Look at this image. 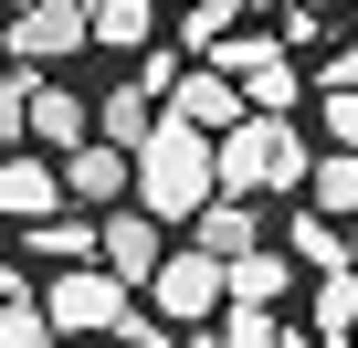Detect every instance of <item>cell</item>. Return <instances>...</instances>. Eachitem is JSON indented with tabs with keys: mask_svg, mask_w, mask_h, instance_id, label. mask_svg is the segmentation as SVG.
Listing matches in <instances>:
<instances>
[{
	"mask_svg": "<svg viewBox=\"0 0 358 348\" xmlns=\"http://www.w3.org/2000/svg\"><path fill=\"white\" fill-rule=\"evenodd\" d=\"M222 201V137H201V127H158L148 148H137V211H158V222H201Z\"/></svg>",
	"mask_w": 358,
	"mask_h": 348,
	"instance_id": "6da1fadb",
	"label": "cell"
},
{
	"mask_svg": "<svg viewBox=\"0 0 358 348\" xmlns=\"http://www.w3.org/2000/svg\"><path fill=\"white\" fill-rule=\"evenodd\" d=\"M316 180V158H306V137L285 127V116H243L232 137H222V190L232 201H253V190H306Z\"/></svg>",
	"mask_w": 358,
	"mask_h": 348,
	"instance_id": "7a4b0ae2",
	"label": "cell"
},
{
	"mask_svg": "<svg viewBox=\"0 0 358 348\" xmlns=\"http://www.w3.org/2000/svg\"><path fill=\"white\" fill-rule=\"evenodd\" d=\"M222 295H232V264L201 253V243H190V253H169V264L148 274V316H158V327H211Z\"/></svg>",
	"mask_w": 358,
	"mask_h": 348,
	"instance_id": "3957f363",
	"label": "cell"
},
{
	"mask_svg": "<svg viewBox=\"0 0 358 348\" xmlns=\"http://www.w3.org/2000/svg\"><path fill=\"white\" fill-rule=\"evenodd\" d=\"M127 295H137V285H127V274H106V264H64V274L43 285V306H53V327H64V337H116V327L137 316Z\"/></svg>",
	"mask_w": 358,
	"mask_h": 348,
	"instance_id": "277c9868",
	"label": "cell"
},
{
	"mask_svg": "<svg viewBox=\"0 0 358 348\" xmlns=\"http://www.w3.org/2000/svg\"><path fill=\"white\" fill-rule=\"evenodd\" d=\"M95 43V0H32V11H11V64L43 74V64H74Z\"/></svg>",
	"mask_w": 358,
	"mask_h": 348,
	"instance_id": "5b68a950",
	"label": "cell"
},
{
	"mask_svg": "<svg viewBox=\"0 0 358 348\" xmlns=\"http://www.w3.org/2000/svg\"><path fill=\"white\" fill-rule=\"evenodd\" d=\"M95 264H106V274H127V285H148V274L169 264L158 211H106V222H95Z\"/></svg>",
	"mask_w": 358,
	"mask_h": 348,
	"instance_id": "8992f818",
	"label": "cell"
},
{
	"mask_svg": "<svg viewBox=\"0 0 358 348\" xmlns=\"http://www.w3.org/2000/svg\"><path fill=\"white\" fill-rule=\"evenodd\" d=\"M127 190H137V158H127V148L85 137V148L64 158V201H95V211H127Z\"/></svg>",
	"mask_w": 358,
	"mask_h": 348,
	"instance_id": "52a82bcc",
	"label": "cell"
},
{
	"mask_svg": "<svg viewBox=\"0 0 358 348\" xmlns=\"http://www.w3.org/2000/svg\"><path fill=\"white\" fill-rule=\"evenodd\" d=\"M169 116H179V127H201V137H232V127H243L253 106H243V85H232V74L211 64V74H179V95H169Z\"/></svg>",
	"mask_w": 358,
	"mask_h": 348,
	"instance_id": "ba28073f",
	"label": "cell"
},
{
	"mask_svg": "<svg viewBox=\"0 0 358 348\" xmlns=\"http://www.w3.org/2000/svg\"><path fill=\"white\" fill-rule=\"evenodd\" d=\"M158 127H169V116H158V85H148V74H127V85L95 106V137H106V148H127V158H137Z\"/></svg>",
	"mask_w": 358,
	"mask_h": 348,
	"instance_id": "9c48e42d",
	"label": "cell"
},
{
	"mask_svg": "<svg viewBox=\"0 0 358 348\" xmlns=\"http://www.w3.org/2000/svg\"><path fill=\"white\" fill-rule=\"evenodd\" d=\"M53 211H64V169L0 148V222H53Z\"/></svg>",
	"mask_w": 358,
	"mask_h": 348,
	"instance_id": "30bf717a",
	"label": "cell"
},
{
	"mask_svg": "<svg viewBox=\"0 0 358 348\" xmlns=\"http://www.w3.org/2000/svg\"><path fill=\"white\" fill-rule=\"evenodd\" d=\"M32 137H43L53 158H74V148L95 137V106H85L74 85H43V95H32Z\"/></svg>",
	"mask_w": 358,
	"mask_h": 348,
	"instance_id": "8fae6325",
	"label": "cell"
},
{
	"mask_svg": "<svg viewBox=\"0 0 358 348\" xmlns=\"http://www.w3.org/2000/svg\"><path fill=\"white\" fill-rule=\"evenodd\" d=\"M190 232H201V253H222V264H243V253H253V243H264V211H253V201H232V190H222V201H211V211H201V222H190Z\"/></svg>",
	"mask_w": 358,
	"mask_h": 348,
	"instance_id": "7c38bea8",
	"label": "cell"
},
{
	"mask_svg": "<svg viewBox=\"0 0 358 348\" xmlns=\"http://www.w3.org/2000/svg\"><path fill=\"white\" fill-rule=\"evenodd\" d=\"M306 211H316V222H358V148L316 158V180H306Z\"/></svg>",
	"mask_w": 358,
	"mask_h": 348,
	"instance_id": "4fadbf2b",
	"label": "cell"
},
{
	"mask_svg": "<svg viewBox=\"0 0 358 348\" xmlns=\"http://www.w3.org/2000/svg\"><path fill=\"white\" fill-rule=\"evenodd\" d=\"M95 43L106 53H148L158 43V0H95Z\"/></svg>",
	"mask_w": 358,
	"mask_h": 348,
	"instance_id": "5bb4252c",
	"label": "cell"
},
{
	"mask_svg": "<svg viewBox=\"0 0 358 348\" xmlns=\"http://www.w3.org/2000/svg\"><path fill=\"white\" fill-rule=\"evenodd\" d=\"M285 295H295V264L285 253H243L232 264V306H285Z\"/></svg>",
	"mask_w": 358,
	"mask_h": 348,
	"instance_id": "9a60e30c",
	"label": "cell"
},
{
	"mask_svg": "<svg viewBox=\"0 0 358 348\" xmlns=\"http://www.w3.org/2000/svg\"><path fill=\"white\" fill-rule=\"evenodd\" d=\"M295 95H306V74H295V53H274V64H253V74H243V106H253V116H285Z\"/></svg>",
	"mask_w": 358,
	"mask_h": 348,
	"instance_id": "2e32d148",
	"label": "cell"
},
{
	"mask_svg": "<svg viewBox=\"0 0 358 348\" xmlns=\"http://www.w3.org/2000/svg\"><path fill=\"white\" fill-rule=\"evenodd\" d=\"M285 243H295V264H316V274H348V232H337V222L295 211V222H285Z\"/></svg>",
	"mask_w": 358,
	"mask_h": 348,
	"instance_id": "e0dca14e",
	"label": "cell"
},
{
	"mask_svg": "<svg viewBox=\"0 0 358 348\" xmlns=\"http://www.w3.org/2000/svg\"><path fill=\"white\" fill-rule=\"evenodd\" d=\"M64 327H53V306L43 295H0V348H53Z\"/></svg>",
	"mask_w": 358,
	"mask_h": 348,
	"instance_id": "ac0fdd59",
	"label": "cell"
},
{
	"mask_svg": "<svg viewBox=\"0 0 358 348\" xmlns=\"http://www.w3.org/2000/svg\"><path fill=\"white\" fill-rule=\"evenodd\" d=\"M316 337H327V348L358 337V274H327V285H316Z\"/></svg>",
	"mask_w": 358,
	"mask_h": 348,
	"instance_id": "d6986e66",
	"label": "cell"
},
{
	"mask_svg": "<svg viewBox=\"0 0 358 348\" xmlns=\"http://www.w3.org/2000/svg\"><path fill=\"white\" fill-rule=\"evenodd\" d=\"M274 337H285V327H274V306H232V316H222V327H201L190 348H274Z\"/></svg>",
	"mask_w": 358,
	"mask_h": 348,
	"instance_id": "ffe728a7",
	"label": "cell"
},
{
	"mask_svg": "<svg viewBox=\"0 0 358 348\" xmlns=\"http://www.w3.org/2000/svg\"><path fill=\"white\" fill-rule=\"evenodd\" d=\"M32 253L43 264H95V222H74V211L64 222H32Z\"/></svg>",
	"mask_w": 358,
	"mask_h": 348,
	"instance_id": "44dd1931",
	"label": "cell"
},
{
	"mask_svg": "<svg viewBox=\"0 0 358 348\" xmlns=\"http://www.w3.org/2000/svg\"><path fill=\"white\" fill-rule=\"evenodd\" d=\"M243 32V0H190V22H179V43H201V53H222Z\"/></svg>",
	"mask_w": 358,
	"mask_h": 348,
	"instance_id": "7402d4cb",
	"label": "cell"
},
{
	"mask_svg": "<svg viewBox=\"0 0 358 348\" xmlns=\"http://www.w3.org/2000/svg\"><path fill=\"white\" fill-rule=\"evenodd\" d=\"M32 95H43V74H0V148L32 137Z\"/></svg>",
	"mask_w": 358,
	"mask_h": 348,
	"instance_id": "603a6c76",
	"label": "cell"
},
{
	"mask_svg": "<svg viewBox=\"0 0 358 348\" xmlns=\"http://www.w3.org/2000/svg\"><path fill=\"white\" fill-rule=\"evenodd\" d=\"M316 116H327V137H337V148H358V85H348V95H327Z\"/></svg>",
	"mask_w": 358,
	"mask_h": 348,
	"instance_id": "cb8c5ba5",
	"label": "cell"
},
{
	"mask_svg": "<svg viewBox=\"0 0 358 348\" xmlns=\"http://www.w3.org/2000/svg\"><path fill=\"white\" fill-rule=\"evenodd\" d=\"M316 85H327V95H348V85H358V43H337V53L316 64Z\"/></svg>",
	"mask_w": 358,
	"mask_h": 348,
	"instance_id": "d4e9b609",
	"label": "cell"
},
{
	"mask_svg": "<svg viewBox=\"0 0 358 348\" xmlns=\"http://www.w3.org/2000/svg\"><path fill=\"white\" fill-rule=\"evenodd\" d=\"M274 348H327V337H306V327H285V337H274Z\"/></svg>",
	"mask_w": 358,
	"mask_h": 348,
	"instance_id": "484cf974",
	"label": "cell"
},
{
	"mask_svg": "<svg viewBox=\"0 0 358 348\" xmlns=\"http://www.w3.org/2000/svg\"><path fill=\"white\" fill-rule=\"evenodd\" d=\"M348 274H358V222H348Z\"/></svg>",
	"mask_w": 358,
	"mask_h": 348,
	"instance_id": "4316f807",
	"label": "cell"
},
{
	"mask_svg": "<svg viewBox=\"0 0 358 348\" xmlns=\"http://www.w3.org/2000/svg\"><path fill=\"white\" fill-rule=\"evenodd\" d=\"M295 11H337V0H295Z\"/></svg>",
	"mask_w": 358,
	"mask_h": 348,
	"instance_id": "83f0119b",
	"label": "cell"
},
{
	"mask_svg": "<svg viewBox=\"0 0 358 348\" xmlns=\"http://www.w3.org/2000/svg\"><path fill=\"white\" fill-rule=\"evenodd\" d=\"M243 11H274V0H243Z\"/></svg>",
	"mask_w": 358,
	"mask_h": 348,
	"instance_id": "f1b7e54d",
	"label": "cell"
},
{
	"mask_svg": "<svg viewBox=\"0 0 358 348\" xmlns=\"http://www.w3.org/2000/svg\"><path fill=\"white\" fill-rule=\"evenodd\" d=\"M11 11H32V0H11Z\"/></svg>",
	"mask_w": 358,
	"mask_h": 348,
	"instance_id": "f546056e",
	"label": "cell"
}]
</instances>
